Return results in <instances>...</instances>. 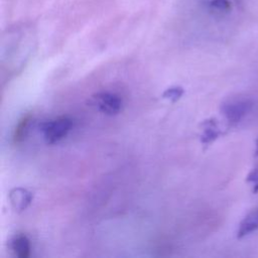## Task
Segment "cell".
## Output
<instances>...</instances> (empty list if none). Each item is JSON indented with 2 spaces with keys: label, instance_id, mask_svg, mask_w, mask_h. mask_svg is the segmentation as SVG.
<instances>
[{
  "label": "cell",
  "instance_id": "cell-4",
  "mask_svg": "<svg viewBox=\"0 0 258 258\" xmlns=\"http://www.w3.org/2000/svg\"><path fill=\"white\" fill-rule=\"evenodd\" d=\"M9 202L16 212L24 211L32 202L33 195L26 188L14 187L9 191Z\"/></svg>",
  "mask_w": 258,
  "mask_h": 258
},
{
  "label": "cell",
  "instance_id": "cell-8",
  "mask_svg": "<svg viewBox=\"0 0 258 258\" xmlns=\"http://www.w3.org/2000/svg\"><path fill=\"white\" fill-rule=\"evenodd\" d=\"M30 120H31V115L30 114H26L24 115L17 123L15 129H14V132H13V136H12V139H13V142L15 144H18L20 143L25 135H26V132H27V128H28V125L30 123Z\"/></svg>",
  "mask_w": 258,
  "mask_h": 258
},
{
  "label": "cell",
  "instance_id": "cell-10",
  "mask_svg": "<svg viewBox=\"0 0 258 258\" xmlns=\"http://www.w3.org/2000/svg\"><path fill=\"white\" fill-rule=\"evenodd\" d=\"M246 180L252 185V191L254 194L258 192V165L248 173Z\"/></svg>",
  "mask_w": 258,
  "mask_h": 258
},
{
  "label": "cell",
  "instance_id": "cell-9",
  "mask_svg": "<svg viewBox=\"0 0 258 258\" xmlns=\"http://www.w3.org/2000/svg\"><path fill=\"white\" fill-rule=\"evenodd\" d=\"M184 91L183 88L180 86H172L170 88H167L163 93H162V98L171 101L172 103L178 101L181 96L183 95Z\"/></svg>",
  "mask_w": 258,
  "mask_h": 258
},
{
  "label": "cell",
  "instance_id": "cell-11",
  "mask_svg": "<svg viewBox=\"0 0 258 258\" xmlns=\"http://www.w3.org/2000/svg\"><path fill=\"white\" fill-rule=\"evenodd\" d=\"M254 153H255V155H256V156H258V139H257V141H256V145H255V151H254Z\"/></svg>",
  "mask_w": 258,
  "mask_h": 258
},
{
  "label": "cell",
  "instance_id": "cell-5",
  "mask_svg": "<svg viewBox=\"0 0 258 258\" xmlns=\"http://www.w3.org/2000/svg\"><path fill=\"white\" fill-rule=\"evenodd\" d=\"M203 132L201 135V142L205 145H209L213 143L217 138H219L223 131L220 129L218 121L215 118H210L205 120L202 123Z\"/></svg>",
  "mask_w": 258,
  "mask_h": 258
},
{
  "label": "cell",
  "instance_id": "cell-7",
  "mask_svg": "<svg viewBox=\"0 0 258 258\" xmlns=\"http://www.w3.org/2000/svg\"><path fill=\"white\" fill-rule=\"evenodd\" d=\"M11 249L18 258H28L30 255L31 247L30 241L27 236L23 234L16 235L11 241Z\"/></svg>",
  "mask_w": 258,
  "mask_h": 258
},
{
  "label": "cell",
  "instance_id": "cell-1",
  "mask_svg": "<svg viewBox=\"0 0 258 258\" xmlns=\"http://www.w3.org/2000/svg\"><path fill=\"white\" fill-rule=\"evenodd\" d=\"M73 127V120L68 116H60L40 124V131L48 144H54L63 139Z\"/></svg>",
  "mask_w": 258,
  "mask_h": 258
},
{
  "label": "cell",
  "instance_id": "cell-6",
  "mask_svg": "<svg viewBox=\"0 0 258 258\" xmlns=\"http://www.w3.org/2000/svg\"><path fill=\"white\" fill-rule=\"evenodd\" d=\"M257 230H258V208L250 212L241 221L237 231V237L243 238Z\"/></svg>",
  "mask_w": 258,
  "mask_h": 258
},
{
  "label": "cell",
  "instance_id": "cell-3",
  "mask_svg": "<svg viewBox=\"0 0 258 258\" xmlns=\"http://www.w3.org/2000/svg\"><path fill=\"white\" fill-rule=\"evenodd\" d=\"M92 104L102 113L113 116L120 113L122 99L111 92H99L92 96Z\"/></svg>",
  "mask_w": 258,
  "mask_h": 258
},
{
  "label": "cell",
  "instance_id": "cell-2",
  "mask_svg": "<svg viewBox=\"0 0 258 258\" xmlns=\"http://www.w3.org/2000/svg\"><path fill=\"white\" fill-rule=\"evenodd\" d=\"M252 102L248 99H232L224 103L221 112L231 126L239 123L251 110Z\"/></svg>",
  "mask_w": 258,
  "mask_h": 258
}]
</instances>
